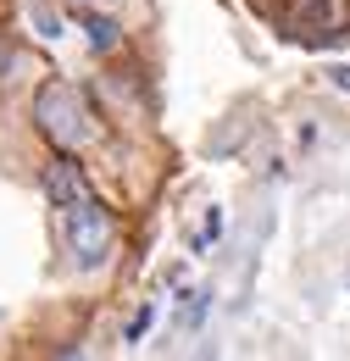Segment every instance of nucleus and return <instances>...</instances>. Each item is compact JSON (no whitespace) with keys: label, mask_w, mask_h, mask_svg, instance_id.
<instances>
[{"label":"nucleus","mask_w":350,"mask_h":361,"mask_svg":"<svg viewBox=\"0 0 350 361\" xmlns=\"http://www.w3.org/2000/svg\"><path fill=\"white\" fill-rule=\"evenodd\" d=\"M84 34H89V50H117V39H123V28L100 11H84Z\"/></svg>","instance_id":"5"},{"label":"nucleus","mask_w":350,"mask_h":361,"mask_svg":"<svg viewBox=\"0 0 350 361\" xmlns=\"http://www.w3.org/2000/svg\"><path fill=\"white\" fill-rule=\"evenodd\" d=\"M67 212V245H73V262L78 267H100L106 262V250H111V212L100 206V200H89V195H78L73 206H61Z\"/></svg>","instance_id":"2"},{"label":"nucleus","mask_w":350,"mask_h":361,"mask_svg":"<svg viewBox=\"0 0 350 361\" xmlns=\"http://www.w3.org/2000/svg\"><path fill=\"white\" fill-rule=\"evenodd\" d=\"M44 195H50L56 206H73L78 195H89V189H84V173H78L73 161H56V167L44 173Z\"/></svg>","instance_id":"4"},{"label":"nucleus","mask_w":350,"mask_h":361,"mask_svg":"<svg viewBox=\"0 0 350 361\" xmlns=\"http://www.w3.org/2000/svg\"><path fill=\"white\" fill-rule=\"evenodd\" d=\"M34 123L61 150H78V145L95 139V111L84 106V94L73 90V84H44L40 100H34Z\"/></svg>","instance_id":"1"},{"label":"nucleus","mask_w":350,"mask_h":361,"mask_svg":"<svg viewBox=\"0 0 350 361\" xmlns=\"http://www.w3.org/2000/svg\"><path fill=\"white\" fill-rule=\"evenodd\" d=\"M150 322H156V306L145 300V306L133 312V322H128V345H133V339H139V334H145V328H150Z\"/></svg>","instance_id":"7"},{"label":"nucleus","mask_w":350,"mask_h":361,"mask_svg":"<svg viewBox=\"0 0 350 361\" xmlns=\"http://www.w3.org/2000/svg\"><path fill=\"white\" fill-rule=\"evenodd\" d=\"M0 61H6V45H0Z\"/></svg>","instance_id":"10"},{"label":"nucleus","mask_w":350,"mask_h":361,"mask_svg":"<svg viewBox=\"0 0 350 361\" xmlns=\"http://www.w3.org/2000/svg\"><path fill=\"white\" fill-rule=\"evenodd\" d=\"M334 84H339V90H350V67H334Z\"/></svg>","instance_id":"8"},{"label":"nucleus","mask_w":350,"mask_h":361,"mask_svg":"<svg viewBox=\"0 0 350 361\" xmlns=\"http://www.w3.org/2000/svg\"><path fill=\"white\" fill-rule=\"evenodd\" d=\"M28 23L40 28V39H61V11L50 0H28Z\"/></svg>","instance_id":"6"},{"label":"nucleus","mask_w":350,"mask_h":361,"mask_svg":"<svg viewBox=\"0 0 350 361\" xmlns=\"http://www.w3.org/2000/svg\"><path fill=\"white\" fill-rule=\"evenodd\" d=\"M78 6H117V0H78Z\"/></svg>","instance_id":"9"},{"label":"nucleus","mask_w":350,"mask_h":361,"mask_svg":"<svg viewBox=\"0 0 350 361\" xmlns=\"http://www.w3.org/2000/svg\"><path fill=\"white\" fill-rule=\"evenodd\" d=\"M284 28L295 39H334L345 28V0H289L284 6Z\"/></svg>","instance_id":"3"}]
</instances>
